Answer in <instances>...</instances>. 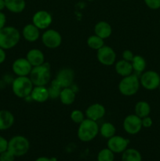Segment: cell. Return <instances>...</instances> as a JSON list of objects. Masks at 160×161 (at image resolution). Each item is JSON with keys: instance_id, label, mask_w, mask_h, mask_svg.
I'll use <instances>...</instances> for the list:
<instances>
[{"instance_id": "4316f807", "label": "cell", "mask_w": 160, "mask_h": 161, "mask_svg": "<svg viewBox=\"0 0 160 161\" xmlns=\"http://www.w3.org/2000/svg\"><path fill=\"white\" fill-rule=\"evenodd\" d=\"M115 127L110 122H105L100 126V135L104 138H110L114 136L115 134Z\"/></svg>"}, {"instance_id": "277c9868", "label": "cell", "mask_w": 160, "mask_h": 161, "mask_svg": "<svg viewBox=\"0 0 160 161\" xmlns=\"http://www.w3.org/2000/svg\"><path fill=\"white\" fill-rule=\"evenodd\" d=\"M34 85L28 76H17L12 83V91L17 97L26 98L30 96Z\"/></svg>"}, {"instance_id": "2e32d148", "label": "cell", "mask_w": 160, "mask_h": 161, "mask_svg": "<svg viewBox=\"0 0 160 161\" xmlns=\"http://www.w3.org/2000/svg\"><path fill=\"white\" fill-rule=\"evenodd\" d=\"M26 59L32 67L42 65L45 63V57L43 53L39 49H31L27 53Z\"/></svg>"}, {"instance_id": "3957f363", "label": "cell", "mask_w": 160, "mask_h": 161, "mask_svg": "<svg viewBox=\"0 0 160 161\" xmlns=\"http://www.w3.org/2000/svg\"><path fill=\"white\" fill-rule=\"evenodd\" d=\"M99 126L96 121L85 119L78 126L77 135L79 140L84 142L92 141L99 133Z\"/></svg>"}, {"instance_id": "9c48e42d", "label": "cell", "mask_w": 160, "mask_h": 161, "mask_svg": "<svg viewBox=\"0 0 160 161\" xmlns=\"http://www.w3.org/2000/svg\"><path fill=\"white\" fill-rule=\"evenodd\" d=\"M97 58L100 64L105 66H111L116 61V53L109 46H103L97 50Z\"/></svg>"}, {"instance_id": "d4e9b609", "label": "cell", "mask_w": 160, "mask_h": 161, "mask_svg": "<svg viewBox=\"0 0 160 161\" xmlns=\"http://www.w3.org/2000/svg\"><path fill=\"white\" fill-rule=\"evenodd\" d=\"M141 153L135 149H125L122 156V161H141Z\"/></svg>"}, {"instance_id": "8fae6325", "label": "cell", "mask_w": 160, "mask_h": 161, "mask_svg": "<svg viewBox=\"0 0 160 161\" xmlns=\"http://www.w3.org/2000/svg\"><path fill=\"white\" fill-rule=\"evenodd\" d=\"M52 20L51 14L45 10L38 11L32 17V24L39 30L47 29L51 25Z\"/></svg>"}, {"instance_id": "f546056e", "label": "cell", "mask_w": 160, "mask_h": 161, "mask_svg": "<svg viewBox=\"0 0 160 161\" xmlns=\"http://www.w3.org/2000/svg\"><path fill=\"white\" fill-rule=\"evenodd\" d=\"M114 153L109 149H104L97 156V161H114Z\"/></svg>"}, {"instance_id": "ac0fdd59", "label": "cell", "mask_w": 160, "mask_h": 161, "mask_svg": "<svg viewBox=\"0 0 160 161\" xmlns=\"http://www.w3.org/2000/svg\"><path fill=\"white\" fill-rule=\"evenodd\" d=\"M30 97L32 101L39 102V103L46 102L50 98L48 88H46L45 86H35L30 94Z\"/></svg>"}, {"instance_id": "f35d334b", "label": "cell", "mask_w": 160, "mask_h": 161, "mask_svg": "<svg viewBox=\"0 0 160 161\" xmlns=\"http://www.w3.org/2000/svg\"><path fill=\"white\" fill-rule=\"evenodd\" d=\"M35 161H56L55 158H48V157H39Z\"/></svg>"}, {"instance_id": "d6a6232c", "label": "cell", "mask_w": 160, "mask_h": 161, "mask_svg": "<svg viewBox=\"0 0 160 161\" xmlns=\"http://www.w3.org/2000/svg\"><path fill=\"white\" fill-rule=\"evenodd\" d=\"M147 7L152 9H157L160 8V0H144Z\"/></svg>"}, {"instance_id": "74e56055", "label": "cell", "mask_w": 160, "mask_h": 161, "mask_svg": "<svg viewBox=\"0 0 160 161\" xmlns=\"http://www.w3.org/2000/svg\"><path fill=\"white\" fill-rule=\"evenodd\" d=\"M6 58V52H5V50H3V48L0 47V64H3V62L5 61Z\"/></svg>"}, {"instance_id": "f1b7e54d", "label": "cell", "mask_w": 160, "mask_h": 161, "mask_svg": "<svg viewBox=\"0 0 160 161\" xmlns=\"http://www.w3.org/2000/svg\"><path fill=\"white\" fill-rule=\"evenodd\" d=\"M61 89H62V88H61V85L59 84V83H58L56 80H52V82L50 83V87L48 88L50 97H51V98H56V97H59Z\"/></svg>"}, {"instance_id": "52a82bcc", "label": "cell", "mask_w": 160, "mask_h": 161, "mask_svg": "<svg viewBox=\"0 0 160 161\" xmlns=\"http://www.w3.org/2000/svg\"><path fill=\"white\" fill-rule=\"evenodd\" d=\"M140 83L146 90L153 91L160 85V75L155 71H147L141 75Z\"/></svg>"}, {"instance_id": "30bf717a", "label": "cell", "mask_w": 160, "mask_h": 161, "mask_svg": "<svg viewBox=\"0 0 160 161\" xmlns=\"http://www.w3.org/2000/svg\"><path fill=\"white\" fill-rule=\"evenodd\" d=\"M142 126V119L136 114L127 116L123 120V128L130 135H136L141 131Z\"/></svg>"}, {"instance_id": "cb8c5ba5", "label": "cell", "mask_w": 160, "mask_h": 161, "mask_svg": "<svg viewBox=\"0 0 160 161\" xmlns=\"http://www.w3.org/2000/svg\"><path fill=\"white\" fill-rule=\"evenodd\" d=\"M134 112L136 116L142 119V118L149 116L151 112V106L147 102L141 101L135 105Z\"/></svg>"}, {"instance_id": "1f68e13d", "label": "cell", "mask_w": 160, "mask_h": 161, "mask_svg": "<svg viewBox=\"0 0 160 161\" xmlns=\"http://www.w3.org/2000/svg\"><path fill=\"white\" fill-rule=\"evenodd\" d=\"M15 156L9 152V150H6L5 152L0 153V161H14Z\"/></svg>"}, {"instance_id": "8d00e7d4", "label": "cell", "mask_w": 160, "mask_h": 161, "mask_svg": "<svg viewBox=\"0 0 160 161\" xmlns=\"http://www.w3.org/2000/svg\"><path fill=\"white\" fill-rule=\"evenodd\" d=\"M6 23V15L3 14L2 11H0V29L4 28Z\"/></svg>"}, {"instance_id": "ffe728a7", "label": "cell", "mask_w": 160, "mask_h": 161, "mask_svg": "<svg viewBox=\"0 0 160 161\" xmlns=\"http://www.w3.org/2000/svg\"><path fill=\"white\" fill-rule=\"evenodd\" d=\"M14 116L8 110H0V130L10 128L14 124Z\"/></svg>"}, {"instance_id": "5b68a950", "label": "cell", "mask_w": 160, "mask_h": 161, "mask_svg": "<svg viewBox=\"0 0 160 161\" xmlns=\"http://www.w3.org/2000/svg\"><path fill=\"white\" fill-rule=\"evenodd\" d=\"M140 80L136 75L123 77L119 83V91L124 96H133L137 93L140 88Z\"/></svg>"}, {"instance_id": "d6986e66", "label": "cell", "mask_w": 160, "mask_h": 161, "mask_svg": "<svg viewBox=\"0 0 160 161\" xmlns=\"http://www.w3.org/2000/svg\"><path fill=\"white\" fill-rule=\"evenodd\" d=\"M94 32L95 35L100 37L103 39H106L111 36L112 33V28L110 24L106 21H99L98 23L96 24L94 27Z\"/></svg>"}, {"instance_id": "83f0119b", "label": "cell", "mask_w": 160, "mask_h": 161, "mask_svg": "<svg viewBox=\"0 0 160 161\" xmlns=\"http://www.w3.org/2000/svg\"><path fill=\"white\" fill-rule=\"evenodd\" d=\"M87 45L89 48L97 50L104 46V43L103 39L97 36V35H93L87 39Z\"/></svg>"}, {"instance_id": "8992f818", "label": "cell", "mask_w": 160, "mask_h": 161, "mask_svg": "<svg viewBox=\"0 0 160 161\" xmlns=\"http://www.w3.org/2000/svg\"><path fill=\"white\" fill-rule=\"evenodd\" d=\"M30 143L28 138L21 135L14 136L8 142V150L15 157H21L28 153Z\"/></svg>"}, {"instance_id": "ba28073f", "label": "cell", "mask_w": 160, "mask_h": 161, "mask_svg": "<svg viewBox=\"0 0 160 161\" xmlns=\"http://www.w3.org/2000/svg\"><path fill=\"white\" fill-rule=\"evenodd\" d=\"M42 42L49 49H56L61 45L62 37L57 31L54 29L45 30L42 36Z\"/></svg>"}, {"instance_id": "484cf974", "label": "cell", "mask_w": 160, "mask_h": 161, "mask_svg": "<svg viewBox=\"0 0 160 161\" xmlns=\"http://www.w3.org/2000/svg\"><path fill=\"white\" fill-rule=\"evenodd\" d=\"M133 69L136 73H141L146 68V61L141 55H134L133 61H131Z\"/></svg>"}, {"instance_id": "4fadbf2b", "label": "cell", "mask_w": 160, "mask_h": 161, "mask_svg": "<svg viewBox=\"0 0 160 161\" xmlns=\"http://www.w3.org/2000/svg\"><path fill=\"white\" fill-rule=\"evenodd\" d=\"M129 144V140L119 135H114L108 138V148L113 153H123L126 149Z\"/></svg>"}, {"instance_id": "e575fe53", "label": "cell", "mask_w": 160, "mask_h": 161, "mask_svg": "<svg viewBox=\"0 0 160 161\" xmlns=\"http://www.w3.org/2000/svg\"><path fill=\"white\" fill-rule=\"evenodd\" d=\"M8 149V141L3 137L0 136V153Z\"/></svg>"}, {"instance_id": "d590c367", "label": "cell", "mask_w": 160, "mask_h": 161, "mask_svg": "<svg viewBox=\"0 0 160 161\" xmlns=\"http://www.w3.org/2000/svg\"><path fill=\"white\" fill-rule=\"evenodd\" d=\"M152 124H153V122H152V118L149 117V116L142 118V126L144 127H146V128L151 127L152 126Z\"/></svg>"}, {"instance_id": "60d3db41", "label": "cell", "mask_w": 160, "mask_h": 161, "mask_svg": "<svg viewBox=\"0 0 160 161\" xmlns=\"http://www.w3.org/2000/svg\"><path fill=\"white\" fill-rule=\"evenodd\" d=\"M158 88H159V90H160V85H159V86H158Z\"/></svg>"}, {"instance_id": "6da1fadb", "label": "cell", "mask_w": 160, "mask_h": 161, "mask_svg": "<svg viewBox=\"0 0 160 161\" xmlns=\"http://www.w3.org/2000/svg\"><path fill=\"white\" fill-rule=\"evenodd\" d=\"M20 39V31L12 26H5L0 29V47L9 50L18 44Z\"/></svg>"}, {"instance_id": "ab89813d", "label": "cell", "mask_w": 160, "mask_h": 161, "mask_svg": "<svg viewBox=\"0 0 160 161\" xmlns=\"http://www.w3.org/2000/svg\"><path fill=\"white\" fill-rule=\"evenodd\" d=\"M6 8V4H5V0H0V11L3 10Z\"/></svg>"}, {"instance_id": "9a60e30c", "label": "cell", "mask_w": 160, "mask_h": 161, "mask_svg": "<svg viewBox=\"0 0 160 161\" xmlns=\"http://www.w3.org/2000/svg\"><path fill=\"white\" fill-rule=\"evenodd\" d=\"M105 113H106V109L104 106L99 103L92 104L86 110V118L96 122L102 119L105 116Z\"/></svg>"}, {"instance_id": "b9f144b4", "label": "cell", "mask_w": 160, "mask_h": 161, "mask_svg": "<svg viewBox=\"0 0 160 161\" xmlns=\"http://www.w3.org/2000/svg\"><path fill=\"white\" fill-rule=\"evenodd\" d=\"M89 1H92V0H89Z\"/></svg>"}, {"instance_id": "836d02e7", "label": "cell", "mask_w": 160, "mask_h": 161, "mask_svg": "<svg viewBox=\"0 0 160 161\" xmlns=\"http://www.w3.org/2000/svg\"><path fill=\"white\" fill-rule=\"evenodd\" d=\"M133 57H134V55H133V52L130 51V50H125L122 52V58H123V60H125V61L131 62L133 59Z\"/></svg>"}, {"instance_id": "5bb4252c", "label": "cell", "mask_w": 160, "mask_h": 161, "mask_svg": "<svg viewBox=\"0 0 160 161\" xmlns=\"http://www.w3.org/2000/svg\"><path fill=\"white\" fill-rule=\"evenodd\" d=\"M75 79V73L72 69L69 68H64L58 72L55 80L59 83L61 88L70 87L72 85Z\"/></svg>"}, {"instance_id": "e0dca14e", "label": "cell", "mask_w": 160, "mask_h": 161, "mask_svg": "<svg viewBox=\"0 0 160 161\" xmlns=\"http://www.w3.org/2000/svg\"><path fill=\"white\" fill-rule=\"evenodd\" d=\"M22 35L25 40L30 42H34L40 37V31L33 24H28L24 27Z\"/></svg>"}, {"instance_id": "44dd1931", "label": "cell", "mask_w": 160, "mask_h": 161, "mask_svg": "<svg viewBox=\"0 0 160 161\" xmlns=\"http://www.w3.org/2000/svg\"><path fill=\"white\" fill-rule=\"evenodd\" d=\"M115 72L122 77L131 75L132 72H133L131 62L125 61L123 59L120 60L115 63Z\"/></svg>"}, {"instance_id": "603a6c76", "label": "cell", "mask_w": 160, "mask_h": 161, "mask_svg": "<svg viewBox=\"0 0 160 161\" xmlns=\"http://www.w3.org/2000/svg\"><path fill=\"white\" fill-rule=\"evenodd\" d=\"M6 8L14 14L23 12L26 6L24 0H5Z\"/></svg>"}, {"instance_id": "7402d4cb", "label": "cell", "mask_w": 160, "mask_h": 161, "mask_svg": "<svg viewBox=\"0 0 160 161\" xmlns=\"http://www.w3.org/2000/svg\"><path fill=\"white\" fill-rule=\"evenodd\" d=\"M59 98L61 103L65 105H70L75 102V92L72 88L65 87L62 88L60 93Z\"/></svg>"}, {"instance_id": "4dcf8cb0", "label": "cell", "mask_w": 160, "mask_h": 161, "mask_svg": "<svg viewBox=\"0 0 160 161\" xmlns=\"http://www.w3.org/2000/svg\"><path fill=\"white\" fill-rule=\"evenodd\" d=\"M71 119L75 124H81L85 119V116L83 112L79 109H75L71 113Z\"/></svg>"}, {"instance_id": "7c38bea8", "label": "cell", "mask_w": 160, "mask_h": 161, "mask_svg": "<svg viewBox=\"0 0 160 161\" xmlns=\"http://www.w3.org/2000/svg\"><path fill=\"white\" fill-rule=\"evenodd\" d=\"M32 68L26 58H17L12 64L13 72L17 76H28Z\"/></svg>"}, {"instance_id": "7a4b0ae2", "label": "cell", "mask_w": 160, "mask_h": 161, "mask_svg": "<svg viewBox=\"0 0 160 161\" xmlns=\"http://www.w3.org/2000/svg\"><path fill=\"white\" fill-rule=\"evenodd\" d=\"M29 75L34 86H45L50 83L51 78L50 64L44 63L42 65L33 67Z\"/></svg>"}]
</instances>
